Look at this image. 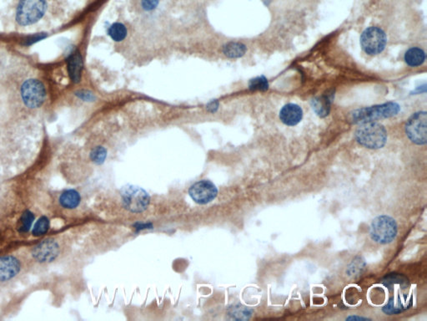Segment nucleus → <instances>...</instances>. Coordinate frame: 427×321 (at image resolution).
<instances>
[{"label": "nucleus", "instance_id": "23", "mask_svg": "<svg viewBox=\"0 0 427 321\" xmlns=\"http://www.w3.org/2000/svg\"><path fill=\"white\" fill-rule=\"evenodd\" d=\"M107 154L108 153H107L106 148L102 146H98L93 148L92 151L90 152V160L95 164L101 165L105 162Z\"/></svg>", "mask_w": 427, "mask_h": 321}, {"label": "nucleus", "instance_id": "1", "mask_svg": "<svg viewBox=\"0 0 427 321\" xmlns=\"http://www.w3.org/2000/svg\"><path fill=\"white\" fill-rule=\"evenodd\" d=\"M355 137L360 145L368 149H380L385 145L387 131L385 126L378 122L361 124L356 131Z\"/></svg>", "mask_w": 427, "mask_h": 321}, {"label": "nucleus", "instance_id": "29", "mask_svg": "<svg viewBox=\"0 0 427 321\" xmlns=\"http://www.w3.org/2000/svg\"><path fill=\"white\" fill-rule=\"evenodd\" d=\"M141 6L145 11H152L158 7L160 0H140Z\"/></svg>", "mask_w": 427, "mask_h": 321}, {"label": "nucleus", "instance_id": "8", "mask_svg": "<svg viewBox=\"0 0 427 321\" xmlns=\"http://www.w3.org/2000/svg\"><path fill=\"white\" fill-rule=\"evenodd\" d=\"M386 41L385 32L378 27H369L363 31L361 36V47L370 55L382 52L386 46Z\"/></svg>", "mask_w": 427, "mask_h": 321}, {"label": "nucleus", "instance_id": "18", "mask_svg": "<svg viewBox=\"0 0 427 321\" xmlns=\"http://www.w3.org/2000/svg\"><path fill=\"white\" fill-rule=\"evenodd\" d=\"M412 304H404V301L399 296H396V297H392L390 299L389 302L387 303L385 306L383 307L382 311L385 314H400L401 312L405 311L406 309H408L411 306Z\"/></svg>", "mask_w": 427, "mask_h": 321}, {"label": "nucleus", "instance_id": "10", "mask_svg": "<svg viewBox=\"0 0 427 321\" xmlns=\"http://www.w3.org/2000/svg\"><path fill=\"white\" fill-rule=\"evenodd\" d=\"M24 261L17 255L0 256V283H5L17 278L24 269Z\"/></svg>", "mask_w": 427, "mask_h": 321}, {"label": "nucleus", "instance_id": "28", "mask_svg": "<svg viewBox=\"0 0 427 321\" xmlns=\"http://www.w3.org/2000/svg\"><path fill=\"white\" fill-rule=\"evenodd\" d=\"M47 36L48 34L46 33H40L34 34V35L29 36L26 40H24L23 45L24 46H32L33 44L37 43L38 41H43L45 38H47Z\"/></svg>", "mask_w": 427, "mask_h": 321}, {"label": "nucleus", "instance_id": "20", "mask_svg": "<svg viewBox=\"0 0 427 321\" xmlns=\"http://www.w3.org/2000/svg\"><path fill=\"white\" fill-rule=\"evenodd\" d=\"M108 35L114 42H122L128 35L127 27L120 22H115L109 25L107 30Z\"/></svg>", "mask_w": 427, "mask_h": 321}, {"label": "nucleus", "instance_id": "9", "mask_svg": "<svg viewBox=\"0 0 427 321\" xmlns=\"http://www.w3.org/2000/svg\"><path fill=\"white\" fill-rule=\"evenodd\" d=\"M406 136L416 145H425L427 142V114L420 112L412 115L406 122Z\"/></svg>", "mask_w": 427, "mask_h": 321}, {"label": "nucleus", "instance_id": "2", "mask_svg": "<svg viewBox=\"0 0 427 321\" xmlns=\"http://www.w3.org/2000/svg\"><path fill=\"white\" fill-rule=\"evenodd\" d=\"M47 10V0H19L15 20L21 26H29L41 20Z\"/></svg>", "mask_w": 427, "mask_h": 321}, {"label": "nucleus", "instance_id": "12", "mask_svg": "<svg viewBox=\"0 0 427 321\" xmlns=\"http://www.w3.org/2000/svg\"><path fill=\"white\" fill-rule=\"evenodd\" d=\"M66 62L71 81L74 84L80 83L84 69L83 57L80 50L72 48L67 55Z\"/></svg>", "mask_w": 427, "mask_h": 321}, {"label": "nucleus", "instance_id": "16", "mask_svg": "<svg viewBox=\"0 0 427 321\" xmlns=\"http://www.w3.org/2000/svg\"><path fill=\"white\" fill-rule=\"evenodd\" d=\"M247 51L246 45L240 42H229L222 47V53L229 59L243 57Z\"/></svg>", "mask_w": 427, "mask_h": 321}, {"label": "nucleus", "instance_id": "5", "mask_svg": "<svg viewBox=\"0 0 427 321\" xmlns=\"http://www.w3.org/2000/svg\"><path fill=\"white\" fill-rule=\"evenodd\" d=\"M398 227L392 217L380 215L374 219L371 224L370 235L371 239L379 244L392 243L397 238Z\"/></svg>", "mask_w": 427, "mask_h": 321}, {"label": "nucleus", "instance_id": "27", "mask_svg": "<svg viewBox=\"0 0 427 321\" xmlns=\"http://www.w3.org/2000/svg\"><path fill=\"white\" fill-rule=\"evenodd\" d=\"M74 95L85 102H94L96 100L95 94L88 90H79L74 92Z\"/></svg>", "mask_w": 427, "mask_h": 321}, {"label": "nucleus", "instance_id": "15", "mask_svg": "<svg viewBox=\"0 0 427 321\" xmlns=\"http://www.w3.org/2000/svg\"><path fill=\"white\" fill-rule=\"evenodd\" d=\"M331 98L329 95L318 96L312 100V109L318 117L323 118L328 116L331 112Z\"/></svg>", "mask_w": 427, "mask_h": 321}, {"label": "nucleus", "instance_id": "25", "mask_svg": "<svg viewBox=\"0 0 427 321\" xmlns=\"http://www.w3.org/2000/svg\"><path fill=\"white\" fill-rule=\"evenodd\" d=\"M366 267V262L364 261L361 257H357L352 260V264H350L346 273L349 276H357L361 274L363 269Z\"/></svg>", "mask_w": 427, "mask_h": 321}, {"label": "nucleus", "instance_id": "19", "mask_svg": "<svg viewBox=\"0 0 427 321\" xmlns=\"http://www.w3.org/2000/svg\"><path fill=\"white\" fill-rule=\"evenodd\" d=\"M252 309L241 305H235L229 307L227 315L229 319L235 320H246L252 316Z\"/></svg>", "mask_w": 427, "mask_h": 321}, {"label": "nucleus", "instance_id": "31", "mask_svg": "<svg viewBox=\"0 0 427 321\" xmlns=\"http://www.w3.org/2000/svg\"><path fill=\"white\" fill-rule=\"evenodd\" d=\"M367 318H364V317H360V316H355V315H352V316L347 317L346 320H368Z\"/></svg>", "mask_w": 427, "mask_h": 321}, {"label": "nucleus", "instance_id": "24", "mask_svg": "<svg viewBox=\"0 0 427 321\" xmlns=\"http://www.w3.org/2000/svg\"><path fill=\"white\" fill-rule=\"evenodd\" d=\"M249 89L252 91H265L269 89V82L264 76L255 77L249 82Z\"/></svg>", "mask_w": 427, "mask_h": 321}, {"label": "nucleus", "instance_id": "30", "mask_svg": "<svg viewBox=\"0 0 427 321\" xmlns=\"http://www.w3.org/2000/svg\"><path fill=\"white\" fill-rule=\"evenodd\" d=\"M220 106V101H219V100L215 99V100H210V101L206 104V111H207L209 113H210V114H215V113H216V112L219 111Z\"/></svg>", "mask_w": 427, "mask_h": 321}, {"label": "nucleus", "instance_id": "21", "mask_svg": "<svg viewBox=\"0 0 427 321\" xmlns=\"http://www.w3.org/2000/svg\"><path fill=\"white\" fill-rule=\"evenodd\" d=\"M34 218L35 217L33 212H31L30 210H25L19 219V226H18L19 233H28L33 225Z\"/></svg>", "mask_w": 427, "mask_h": 321}, {"label": "nucleus", "instance_id": "22", "mask_svg": "<svg viewBox=\"0 0 427 321\" xmlns=\"http://www.w3.org/2000/svg\"><path fill=\"white\" fill-rule=\"evenodd\" d=\"M50 227V219H48L46 216H42L38 219V221L36 222L35 224H34L33 231H32V234L34 237H41V236H43L47 233Z\"/></svg>", "mask_w": 427, "mask_h": 321}, {"label": "nucleus", "instance_id": "3", "mask_svg": "<svg viewBox=\"0 0 427 321\" xmlns=\"http://www.w3.org/2000/svg\"><path fill=\"white\" fill-rule=\"evenodd\" d=\"M400 110L401 106L399 104L393 101L374 106L365 107L352 112V121L355 124L376 122L377 120L385 119L397 116Z\"/></svg>", "mask_w": 427, "mask_h": 321}, {"label": "nucleus", "instance_id": "7", "mask_svg": "<svg viewBox=\"0 0 427 321\" xmlns=\"http://www.w3.org/2000/svg\"><path fill=\"white\" fill-rule=\"evenodd\" d=\"M20 94L24 105L30 109L40 108L46 98L45 85L37 79H28L24 81L22 84Z\"/></svg>", "mask_w": 427, "mask_h": 321}, {"label": "nucleus", "instance_id": "26", "mask_svg": "<svg viewBox=\"0 0 427 321\" xmlns=\"http://www.w3.org/2000/svg\"><path fill=\"white\" fill-rule=\"evenodd\" d=\"M383 283L386 287L395 286V284H406L407 279L404 278L403 276L399 275V274H391V275L385 277V279L383 280Z\"/></svg>", "mask_w": 427, "mask_h": 321}, {"label": "nucleus", "instance_id": "14", "mask_svg": "<svg viewBox=\"0 0 427 321\" xmlns=\"http://www.w3.org/2000/svg\"><path fill=\"white\" fill-rule=\"evenodd\" d=\"M81 202V194L74 189L64 191L59 198V205L65 209H74Z\"/></svg>", "mask_w": 427, "mask_h": 321}, {"label": "nucleus", "instance_id": "17", "mask_svg": "<svg viewBox=\"0 0 427 321\" xmlns=\"http://www.w3.org/2000/svg\"><path fill=\"white\" fill-rule=\"evenodd\" d=\"M405 61L411 67L420 66L425 62V53L420 48L409 49L405 54Z\"/></svg>", "mask_w": 427, "mask_h": 321}, {"label": "nucleus", "instance_id": "13", "mask_svg": "<svg viewBox=\"0 0 427 321\" xmlns=\"http://www.w3.org/2000/svg\"><path fill=\"white\" fill-rule=\"evenodd\" d=\"M302 118V109L296 104L289 103L284 105L280 112V119L286 126H296L301 122Z\"/></svg>", "mask_w": 427, "mask_h": 321}, {"label": "nucleus", "instance_id": "11", "mask_svg": "<svg viewBox=\"0 0 427 321\" xmlns=\"http://www.w3.org/2000/svg\"><path fill=\"white\" fill-rule=\"evenodd\" d=\"M189 194L198 204H207L217 197L218 189L212 182L201 180L190 187Z\"/></svg>", "mask_w": 427, "mask_h": 321}, {"label": "nucleus", "instance_id": "4", "mask_svg": "<svg viewBox=\"0 0 427 321\" xmlns=\"http://www.w3.org/2000/svg\"><path fill=\"white\" fill-rule=\"evenodd\" d=\"M62 247L57 238H48L28 250L31 261L38 264H50L57 260L61 254Z\"/></svg>", "mask_w": 427, "mask_h": 321}, {"label": "nucleus", "instance_id": "6", "mask_svg": "<svg viewBox=\"0 0 427 321\" xmlns=\"http://www.w3.org/2000/svg\"><path fill=\"white\" fill-rule=\"evenodd\" d=\"M121 196L125 209L135 213L145 211L150 202L146 191L137 186H125L121 188Z\"/></svg>", "mask_w": 427, "mask_h": 321}]
</instances>
